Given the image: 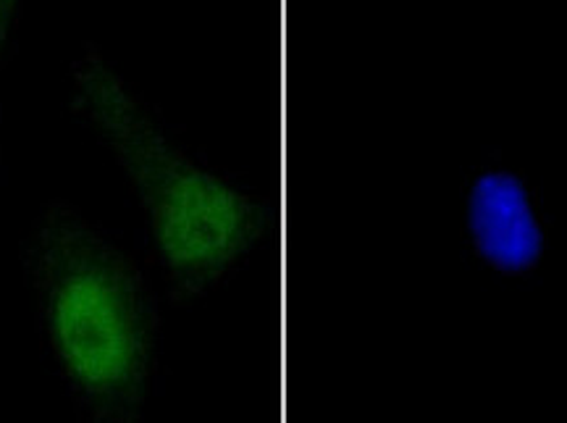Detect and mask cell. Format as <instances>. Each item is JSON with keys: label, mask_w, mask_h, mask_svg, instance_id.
Instances as JSON below:
<instances>
[{"label": "cell", "mask_w": 567, "mask_h": 423, "mask_svg": "<svg viewBox=\"0 0 567 423\" xmlns=\"http://www.w3.org/2000/svg\"><path fill=\"white\" fill-rule=\"evenodd\" d=\"M69 109L126 176L145 218L151 269L176 306L229 281L271 235L274 216L289 214L179 143L95 42L69 63Z\"/></svg>", "instance_id": "obj_1"}, {"label": "cell", "mask_w": 567, "mask_h": 423, "mask_svg": "<svg viewBox=\"0 0 567 423\" xmlns=\"http://www.w3.org/2000/svg\"><path fill=\"white\" fill-rule=\"evenodd\" d=\"M24 271L40 337L74 411L87 421H140L163 358L151 269L80 206L48 200L27 231Z\"/></svg>", "instance_id": "obj_2"}, {"label": "cell", "mask_w": 567, "mask_h": 423, "mask_svg": "<svg viewBox=\"0 0 567 423\" xmlns=\"http://www.w3.org/2000/svg\"><path fill=\"white\" fill-rule=\"evenodd\" d=\"M460 227L467 250L499 274H528L549 245L547 218L526 176L507 166H481L465 179Z\"/></svg>", "instance_id": "obj_3"}, {"label": "cell", "mask_w": 567, "mask_h": 423, "mask_svg": "<svg viewBox=\"0 0 567 423\" xmlns=\"http://www.w3.org/2000/svg\"><path fill=\"white\" fill-rule=\"evenodd\" d=\"M27 0H0V80H3L6 66H9L13 53V38H17L21 11Z\"/></svg>", "instance_id": "obj_4"}]
</instances>
